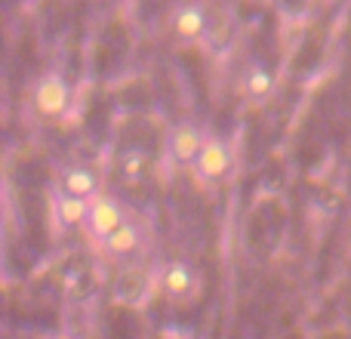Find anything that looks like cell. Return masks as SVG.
Masks as SVG:
<instances>
[{"label": "cell", "mask_w": 351, "mask_h": 339, "mask_svg": "<svg viewBox=\"0 0 351 339\" xmlns=\"http://www.w3.org/2000/svg\"><path fill=\"white\" fill-rule=\"evenodd\" d=\"M86 213H90V200H80L71 198V194H62L59 188H53V222L59 229H84L86 222Z\"/></svg>", "instance_id": "8fae6325"}, {"label": "cell", "mask_w": 351, "mask_h": 339, "mask_svg": "<svg viewBox=\"0 0 351 339\" xmlns=\"http://www.w3.org/2000/svg\"><path fill=\"white\" fill-rule=\"evenodd\" d=\"M145 241H148L145 225L136 222V219L130 216L114 235H108L102 244H99V253H102L108 262H114V266H130V262L139 259V253L145 250Z\"/></svg>", "instance_id": "5b68a950"}, {"label": "cell", "mask_w": 351, "mask_h": 339, "mask_svg": "<svg viewBox=\"0 0 351 339\" xmlns=\"http://www.w3.org/2000/svg\"><path fill=\"white\" fill-rule=\"evenodd\" d=\"M237 93H241V99L247 105L262 108V105L274 96V74L268 71V65H262V62H250V65L241 71Z\"/></svg>", "instance_id": "9c48e42d"}, {"label": "cell", "mask_w": 351, "mask_h": 339, "mask_svg": "<svg viewBox=\"0 0 351 339\" xmlns=\"http://www.w3.org/2000/svg\"><path fill=\"white\" fill-rule=\"evenodd\" d=\"M117 170H121V179L127 182H139L142 176L152 170V158H148L145 148L139 145H130L121 152V158H117Z\"/></svg>", "instance_id": "7c38bea8"}, {"label": "cell", "mask_w": 351, "mask_h": 339, "mask_svg": "<svg viewBox=\"0 0 351 339\" xmlns=\"http://www.w3.org/2000/svg\"><path fill=\"white\" fill-rule=\"evenodd\" d=\"M49 339H74V336H71V334H53Z\"/></svg>", "instance_id": "5bb4252c"}, {"label": "cell", "mask_w": 351, "mask_h": 339, "mask_svg": "<svg viewBox=\"0 0 351 339\" xmlns=\"http://www.w3.org/2000/svg\"><path fill=\"white\" fill-rule=\"evenodd\" d=\"M71 84L65 80L62 71H43L31 86V108L43 121H59L71 108Z\"/></svg>", "instance_id": "3957f363"}, {"label": "cell", "mask_w": 351, "mask_h": 339, "mask_svg": "<svg viewBox=\"0 0 351 339\" xmlns=\"http://www.w3.org/2000/svg\"><path fill=\"white\" fill-rule=\"evenodd\" d=\"M154 290V272H145L139 266H127L114 284V296L123 305H142Z\"/></svg>", "instance_id": "30bf717a"}, {"label": "cell", "mask_w": 351, "mask_h": 339, "mask_svg": "<svg viewBox=\"0 0 351 339\" xmlns=\"http://www.w3.org/2000/svg\"><path fill=\"white\" fill-rule=\"evenodd\" d=\"M56 188L62 194H71V198L80 200H96L102 191V176L96 173V167L80 164V161H71V164H62L59 173H56Z\"/></svg>", "instance_id": "ba28073f"}, {"label": "cell", "mask_w": 351, "mask_h": 339, "mask_svg": "<svg viewBox=\"0 0 351 339\" xmlns=\"http://www.w3.org/2000/svg\"><path fill=\"white\" fill-rule=\"evenodd\" d=\"M237 170V152H234V142L225 139V136H206V145L200 152V158L194 161L191 176L197 185L213 188V185H222L234 176Z\"/></svg>", "instance_id": "6da1fadb"}, {"label": "cell", "mask_w": 351, "mask_h": 339, "mask_svg": "<svg viewBox=\"0 0 351 339\" xmlns=\"http://www.w3.org/2000/svg\"><path fill=\"white\" fill-rule=\"evenodd\" d=\"M170 28L182 43H204L213 31V16L204 0H185L170 12Z\"/></svg>", "instance_id": "8992f818"}, {"label": "cell", "mask_w": 351, "mask_h": 339, "mask_svg": "<svg viewBox=\"0 0 351 339\" xmlns=\"http://www.w3.org/2000/svg\"><path fill=\"white\" fill-rule=\"evenodd\" d=\"M154 293L173 305H188L200 293V274L188 259H164L154 266Z\"/></svg>", "instance_id": "7a4b0ae2"}, {"label": "cell", "mask_w": 351, "mask_h": 339, "mask_svg": "<svg viewBox=\"0 0 351 339\" xmlns=\"http://www.w3.org/2000/svg\"><path fill=\"white\" fill-rule=\"evenodd\" d=\"M127 219H130V210L114 198V194H99L96 200H90V213H86L84 231L99 247V244H102L108 235H114Z\"/></svg>", "instance_id": "277c9868"}, {"label": "cell", "mask_w": 351, "mask_h": 339, "mask_svg": "<svg viewBox=\"0 0 351 339\" xmlns=\"http://www.w3.org/2000/svg\"><path fill=\"white\" fill-rule=\"evenodd\" d=\"M206 136L210 133H204V130L191 121L176 124L170 133H167V158H170V164L176 170H191L194 161H197L200 152H204Z\"/></svg>", "instance_id": "52a82bcc"}, {"label": "cell", "mask_w": 351, "mask_h": 339, "mask_svg": "<svg viewBox=\"0 0 351 339\" xmlns=\"http://www.w3.org/2000/svg\"><path fill=\"white\" fill-rule=\"evenodd\" d=\"M160 339H194V330H188V327H164L160 330Z\"/></svg>", "instance_id": "4fadbf2b"}]
</instances>
